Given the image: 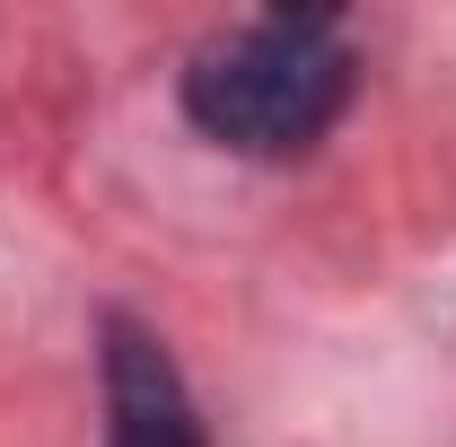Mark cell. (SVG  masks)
Masks as SVG:
<instances>
[{
    "label": "cell",
    "mask_w": 456,
    "mask_h": 447,
    "mask_svg": "<svg viewBox=\"0 0 456 447\" xmlns=\"http://www.w3.org/2000/svg\"><path fill=\"white\" fill-rule=\"evenodd\" d=\"M106 447H202L175 360L132 316H106Z\"/></svg>",
    "instance_id": "cell-2"
},
{
    "label": "cell",
    "mask_w": 456,
    "mask_h": 447,
    "mask_svg": "<svg viewBox=\"0 0 456 447\" xmlns=\"http://www.w3.org/2000/svg\"><path fill=\"white\" fill-rule=\"evenodd\" d=\"M351 106V45H342L334 9H273L211 36L184 61V114L246 150V158H298L334 132Z\"/></svg>",
    "instance_id": "cell-1"
}]
</instances>
